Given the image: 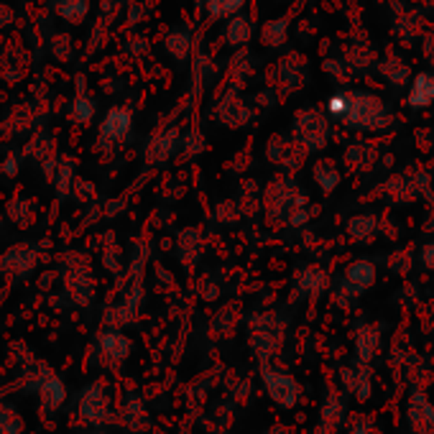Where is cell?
<instances>
[{"mask_svg": "<svg viewBox=\"0 0 434 434\" xmlns=\"http://www.w3.org/2000/svg\"><path fill=\"white\" fill-rule=\"evenodd\" d=\"M409 422L419 434H432L434 432V406L429 404L424 393H414L409 401Z\"/></svg>", "mask_w": 434, "mask_h": 434, "instance_id": "cell-4", "label": "cell"}, {"mask_svg": "<svg viewBox=\"0 0 434 434\" xmlns=\"http://www.w3.org/2000/svg\"><path fill=\"white\" fill-rule=\"evenodd\" d=\"M419 260H422V266L426 271H434V240L432 243L422 245V251H419Z\"/></svg>", "mask_w": 434, "mask_h": 434, "instance_id": "cell-13", "label": "cell"}, {"mask_svg": "<svg viewBox=\"0 0 434 434\" xmlns=\"http://www.w3.org/2000/svg\"><path fill=\"white\" fill-rule=\"evenodd\" d=\"M378 233V217L375 215H355L347 220V235L353 240H371Z\"/></svg>", "mask_w": 434, "mask_h": 434, "instance_id": "cell-8", "label": "cell"}, {"mask_svg": "<svg viewBox=\"0 0 434 434\" xmlns=\"http://www.w3.org/2000/svg\"><path fill=\"white\" fill-rule=\"evenodd\" d=\"M350 434H371V422L368 419H355L353 426H350Z\"/></svg>", "mask_w": 434, "mask_h": 434, "instance_id": "cell-14", "label": "cell"}, {"mask_svg": "<svg viewBox=\"0 0 434 434\" xmlns=\"http://www.w3.org/2000/svg\"><path fill=\"white\" fill-rule=\"evenodd\" d=\"M347 378H353V381H347V386L355 391V396L360 401H365L368 396H371V375H368V371H355V375L353 373H345Z\"/></svg>", "mask_w": 434, "mask_h": 434, "instance_id": "cell-10", "label": "cell"}, {"mask_svg": "<svg viewBox=\"0 0 434 434\" xmlns=\"http://www.w3.org/2000/svg\"><path fill=\"white\" fill-rule=\"evenodd\" d=\"M314 176H317V182L322 179V187H324V192H332L335 187H338L340 182V174L338 169L332 164H317V169H314Z\"/></svg>", "mask_w": 434, "mask_h": 434, "instance_id": "cell-12", "label": "cell"}, {"mask_svg": "<svg viewBox=\"0 0 434 434\" xmlns=\"http://www.w3.org/2000/svg\"><path fill=\"white\" fill-rule=\"evenodd\" d=\"M263 386L269 391L271 401L281 409H291L299 401V383L287 373L278 371H263Z\"/></svg>", "mask_w": 434, "mask_h": 434, "instance_id": "cell-2", "label": "cell"}, {"mask_svg": "<svg viewBox=\"0 0 434 434\" xmlns=\"http://www.w3.org/2000/svg\"><path fill=\"white\" fill-rule=\"evenodd\" d=\"M41 399L46 406L56 409L64 401V386H61L56 378H49V381L41 383Z\"/></svg>", "mask_w": 434, "mask_h": 434, "instance_id": "cell-9", "label": "cell"}, {"mask_svg": "<svg viewBox=\"0 0 434 434\" xmlns=\"http://www.w3.org/2000/svg\"><path fill=\"white\" fill-rule=\"evenodd\" d=\"M378 345H381V332H378V327H360V330H358L355 353H358V360L363 365L375 355Z\"/></svg>", "mask_w": 434, "mask_h": 434, "instance_id": "cell-7", "label": "cell"}, {"mask_svg": "<svg viewBox=\"0 0 434 434\" xmlns=\"http://www.w3.org/2000/svg\"><path fill=\"white\" fill-rule=\"evenodd\" d=\"M429 230H434V209H432V220H429Z\"/></svg>", "mask_w": 434, "mask_h": 434, "instance_id": "cell-15", "label": "cell"}, {"mask_svg": "<svg viewBox=\"0 0 434 434\" xmlns=\"http://www.w3.org/2000/svg\"><path fill=\"white\" fill-rule=\"evenodd\" d=\"M82 414L90 422H95V424H100L107 417V396H105V391L100 386H90L82 393Z\"/></svg>", "mask_w": 434, "mask_h": 434, "instance_id": "cell-6", "label": "cell"}, {"mask_svg": "<svg viewBox=\"0 0 434 434\" xmlns=\"http://www.w3.org/2000/svg\"><path fill=\"white\" fill-rule=\"evenodd\" d=\"M103 350H105V355H110L113 360H118V358H123L125 353H128V340L123 338V335H105Z\"/></svg>", "mask_w": 434, "mask_h": 434, "instance_id": "cell-11", "label": "cell"}, {"mask_svg": "<svg viewBox=\"0 0 434 434\" xmlns=\"http://www.w3.org/2000/svg\"><path fill=\"white\" fill-rule=\"evenodd\" d=\"M375 281V266L371 260H355L345 271V284L353 294H363L368 287H373Z\"/></svg>", "mask_w": 434, "mask_h": 434, "instance_id": "cell-5", "label": "cell"}, {"mask_svg": "<svg viewBox=\"0 0 434 434\" xmlns=\"http://www.w3.org/2000/svg\"><path fill=\"white\" fill-rule=\"evenodd\" d=\"M406 105L411 110H426L434 105V72H417L406 90Z\"/></svg>", "mask_w": 434, "mask_h": 434, "instance_id": "cell-3", "label": "cell"}, {"mask_svg": "<svg viewBox=\"0 0 434 434\" xmlns=\"http://www.w3.org/2000/svg\"><path fill=\"white\" fill-rule=\"evenodd\" d=\"M347 128L353 130H383L389 128V123L393 121L389 105L383 103L381 97L373 92H347V107L342 113Z\"/></svg>", "mask_w": 434, "mask_h": 434, "instance_id": "cell-1", "label": "cell"}]
</instances>
